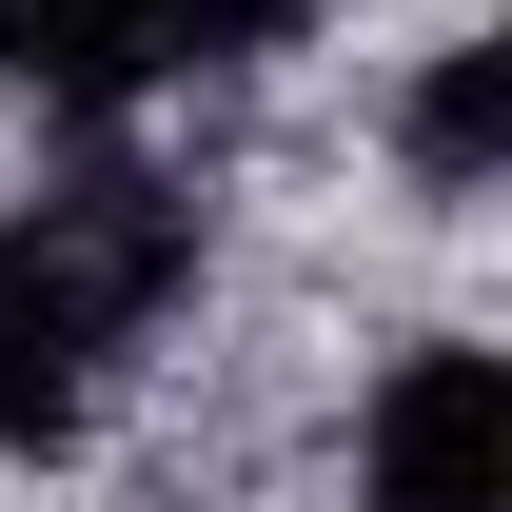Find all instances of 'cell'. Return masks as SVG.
I'll return each mask as SVG.
<instances>
[{"label":"cell","instance_id":"obj_1","mask_svg":"<svg viewBox=\"0 0 512 512\" xmlns=\"http://www.w3.org/2000/svg\"><path fill=\"white\" fill-rule=\"evenodd\" d=\"M178 276H197V217L158 178H79L40 217H0V453H60Z\"/></svg>","mask_w":512,"mask_h":512},{"label":"cell","instance_id":"obj_2","mask_svg":"<svg viewBox=\"0 0 512 512\" xmlns=\"http://www.w3.org/2000/svg\"><path fill=\"white\" fill-rule=\"evenodd\" d=\"M355 493H375V512H512V375L473 355V335H434V355L375 375V414H355Z\"/></svg>","mask_w":512,"mask_h":512},{"label":"cell","instance_id":"obj_3","mask_svg":"<svg viewBox=\"0 0 512 512\" xmlns=\"http://www.w3.org/2000/svg\"><path fill=\"white\" fill-rule=\"evenodd\" d=\"M0 79H40L60 119H119L178 79V0H0Z\"/></svg>","mask_w":512,"mask_h":512},{"label":"cell","instance_id":"obj_4","mask_svg":"<svg viewBox=\"0 0 512 512\" xmlns=\"http://www.w3.org/2000/svg\"><path fill=\"white\" fill-rule=\"evenodd\" d=\"M394 138H414V178H434V197H473V178H493V138H512V60H493V40H453V60L414 79V119H394Z\"/></svg>","mask_w":512,"mask_h":512},{"label":"cell","instance_id":"obj_5","mask_svg":"<svg viewBox=\"0 0 512 512\" xmlns=\"http://www.w3.org/2000/svg\"><path fill=\"white\" fill-rule=\"evenodd\" d=\"M296 20H316V0H178V79H197V60H276Z\"/></svg>","mask_w":512,"mask_h":512}]
</instances>
